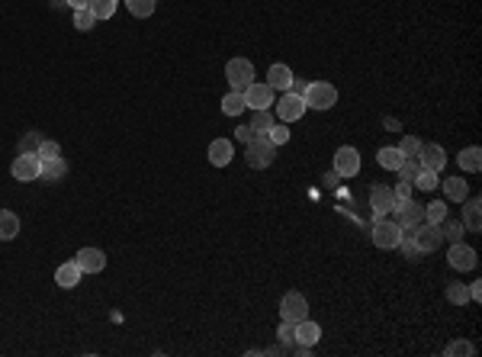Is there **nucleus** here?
I'll return each instance as SVG.
<instances>
[{
    "mask_svg": "<svg viewBox=\"0 0 482 357\" xmlns=\"http://www.w3.org/2000/svg\"><path fill=\"white\" fill-rule=\"evenodd\" d=\"M39 158H42V161H52V158H58V155H61V145L58 142H48V138H42V145H39Z\"/></svg>",
    "mask_w": 482,
    "mask_h": 357,
    "instance_id": "nucleus-38",
    "label": "nucleus"
},
{
    "mask_svg": "<svg viewBox=\"0 0 482 357\" xmlns=\"http://www.w3.org/2000/svg\"><path fill=\"white\" fill-rule=\"evenodd\" d=\"M457 161H460V167H463V171L476 174V171L482 167V152H479V145H469V148H463Z\"/></svg>",
    "mask_w": 482,
    "mask_h": 357,
    "instance_id": "nucleus-25",
    "label": "nucleus"
},
{
    "mask_svg": "<svg viewBox=\"0 0 482 357\" xmlns=\"http://www.w3.org/2000/svg\"><path fill=\"white\" fill-rule=\"evenodd\" d=\"M392 213H396V219L392 222H396L399 228H415V226H422L424 222V206H418L415 200H399Z\"/></svg>",
    "mask_w": 482,
    "mask_h": 357,
    "instance_id": "nucleus-8",
    "label": "nucleus"
},
{
    "mask_svg": "<svg viewBox=\"0 0 482 357\" xmlns=\"http://www.w3.org/2000/svg\"><path fill=\"white\" fill-rule=\"evenodd\" d=\"M74 261H77V267H81L84 274H100V271L106 267V254L100 248H81Z\"/></svg>",
    "mask_w": 482,
    "mask_h": 357,
    "instance_id": "nucleus-15",
    "label": "nucleus"
},
{
    "mask_svg": "<svg viewBox=\"0 0 482 357\" xmlns=\"http://www.w3.org/2000/svg\"><path fill=\"white\" fill-rule=\"evenodd\" d=\"M39 145H42V136L39 132H30V136L20 142V152H30V155H36L39 152Z\"/></svg>",
    "mask_w": 482,
    "mask_h": 357,
    "instance_id": "nucleus-40",
    "label": "nucleus"
},
{
    "mask_svg": "<svg viewBox=\"0 0 482 357\" xmlns=\"http://www.w3.org/2000/svg\"><path fill=\"white\" fill-rule=\"evenodd\" d=\"M463 226L467 232H482V200L479 197H467L463 200Z\"/></svg>",
    "mask_w": 482,
    "mask_h": 357,
    "instance_id": "nucleus-19",
    "label": "nucleus"
},
{
    "mask_svg": "<svg viewBox=\"0 0 482 357\" xmlns=\"http://www.w3.org/2000/svg\"><path fill=\"white\" fill-rule=\"evenodd\" d=\"M447 357H457V354H463V357H473L476 354V348L469 342H450L447 344V351H444Z\"/></svg>",
    "mask_w": 482,
    "mask_h": 357,
    "instance_id": "nucleus-39",
    "label": "nucleus"
},
{
    "mask_svg": "<svg viewBox=\"0 0 482 357\" xmlns=\"http://www.w3.org/2000/svg\"><path fill=\"white\" fill-rule=\"evenodd\" d=\"M65 4H68L71 10H84V7H87V4H91V0H65Z\"/></svg>",
    "mask_w": 482,
    "mask_h": 357,
    "instance_id": "nucleus-45",
    "label": "nucleus"
},
{
    "mask_svg": "<svg viewBox=\"0 0 482 357\" xmlns=\"http://www.w3.org/2000/svg\"><path fill=\"white\" fill-rule=\"evenodd\" d=\"M273 158H277V145H273L267 136H254L251 142H245V161H248L254 171L271 167Z\"/></svg>",
    "mask_w": 482,
    "mask_h": 357,
    "instance_id": "nucleus-1",
    "label": "nucleus"
},
{
    "mask_svg": "<svg viewBox=\"0 0 482 357\" xmlns=\"http://www.w3.org/2000/svg\"><path fill=\"white\" fill-rule=\"evenodd\" d=\"M232 155H235L232 138H212V145H209V164L226 167L228 161H232Z\"/></svg>",
    "mask_w": 482,
    "mask_h": 357,
    "instance_id": "nucleus-20",
    "label": "nucleus"
},
{
    "mask_svg": "<svg viewBox=\"0 0 482 357\" xmlns=\"http://www.w3.org/2000/svg\"><path fill=\"white\" fill-rule=\"evenodd\" d=\"M399 238H402V228L396 226L389 216H377V219H373V245H377V248L392 251L399 245Z\"/></svg>",
    "mask_w": 482,
    "mask_h": 357,
    "instance_id": "nucleus-3",
    "label": "nucleus"
},
{
    "mask_svg": "<svg viewBox=\"0 0 482 357\" xmlns=\"http://www.w3.org/2000/svg\"><path fill=\"white\" fill-rule=\"evenodd\" d=\"M370 206H373V216H389L392 209H396V193H392V187L377 183V187L370 190Z\"/></svg>",
    "mask_w": 482,
    "mask_h": 357,
    "instance_id": "nucleus-12",
    "label": "nucleus"
},
{
    "mask_svg": "<svg viewBox=\"0 0 482 357\" xmlns=\"http://www.w3.org/2000/svg\"><path fill=\"white\" fill-rule=\"evenodd\" d=\"M444 219H447V203H444V200H434V203L424 206V222H431V226H441Z\"/></svg>",
    "mask_w": 482,
    "mask_h": 357,
    "instance_id": "nucleus-26",
    "label": "nucleus"
},
{
    "mask_svg": "<svg viewBox=\"0 0 482 357\" xmlns=\"http://www.w3.org/2000/svg\"><path fill=\"white\" fill-rule=\"evenodd\" d=\"M10 174H13V181H39V174H42V158L39 155H30V152H20V158L10 164Z\"/></svg>",
    "mask_w": 482,
    "mask_h": 357,
    "instance_id": "nucleus-7",
    "label": "nucleus"
},
{
    "mask_svg": "<svg viewBox=\"0 0 482 357\" xmlns=\"http://www.w3.org/2000/svg\"><path fill=\"white\" fill-rule=\"evenodd\" d=\"M422 138H415V136H405L402 138V145H399V152L405 155V158H418V152H422Z\"/></svg>",
    "mask_w": 482,
    "mask_h": 357,
    "instance_id": "nucleus-37",
    "label": "nucleus"
},
{
    "mask_svg": "<svg viewBox=\"0 0 482 357\" xmlns=\"http://www.w3.org/2000/svg\"><path fill=\"white\" fill-rule=\"evenodd\" d=\"M396 203H399V200H412V181H399V187H396Z\"/></svg>",
    "mask_w": 482,
    "mask_h": 357,
    "instance_id": "nucleus-42",
    "label": "nucleus"
},
{
    "mask_svg": "<svg viewBox=\"0 0 482 357\" xmlns=\"http://www.w3.org/2000/svg\"><path fill=\"white\" fill-rule=\"evenodd\" d=\"M302 100H306V107L312 110H332L338 103V91H334V84L328 81H312L306 91H302Z\"/></svg>",
    "mask_w": 482,
    "mask_h": 357,
    "instance_id": "nucleus-2",
    "label": "nucleus"
},
{
    "mask_svg": "<svg viewBox=\"0 0 482 357\" xmlns=\"http://www.w3.org/2000/svg\"><path fill=\"white\" fill-rule=\"evenodd\" d=\"M81 277H84V271L77 267V261H65V264L55 271V283H58L61 290H74L77 283H81Z\"/></svg>",
    "mask_w": 482,
    "mask_h": 357,
    "instance_id": "nucleus-18",
    "label": "nucleus"
},
{
    "mask_svg": "<svg viewBox=\"0 0 482 357\" xmlns=\"http://www.w3.org/2000/svg\"><path fill=\"white\" fill-rule=\"evenodd\" d=\"M87 10L97 16V23H100V20H110V16L116 13V0H91Z\"/></svg>",
    "mask_w": 482,
    "mask_h": 357,
    "instance_id": "nucleus-29",
    "label": "nucleus"
},
{
    "mask_svg": "<svg viewBox=\"0 0 482 357\" xmlns=\"http://www.w3.org/2000/svg\"><path fill=\"white\" fill-rule=\"evenodd\" d=\"M280 319L289 322V325H296V322L309 319V299L302 297V293H287V297L280 299Z\"/></svg>",
    "mask_w": 482,
    "mask_h": 357,
    "instance_id": "nucleus-5",
    "label": "nucleus"
},
{
    "mask_svg": "<svg viewBox=\"0 0 482 357\" xmlns=\"http://www.w3.org/2000/svg\"><path fill=\"white\" fill-rule=\"evenodd\" d=\"M226 81L232 91H245V87H251L254 84V65H251L248 58H232L226 65Z\"/></svg>",
    "mask_w": 482,
    "mask_h": 357,
    "instance_id": "nucleus-4",
    "label": "nucleus"
},
{
    "mask_svg": "<svg viewBox=\"0 0 482 357\" xmlns=\"http://www.w3.org/2000/svg\"><path fill=\"white\" fill-rule=\"evenodd\" d=\"M126 4H129V13L138 16V20H148L155 13V7H158V0H126Z\"/></svg>",
    "mask_w": 482,
    "mask_h": 357,
    "instance_id": "nucleus-30",
    "label": "nucleus"
},
{
    "mask_svg": "<svg viewBox=\"0 0 482 357\" xmlns=\"http://www.w3.org/2000/svg\"><path fill=\"white\" fill-rule=\"evenodd\" d=\"M16 235H20V216L10 213V209H0V242H10Z\"/></svg>",
    "mask_w": 482,
    "mask_h": 357,
    "instance_id": "nucleus-24",
    "label": "nucleus"
},
{
    "mask_svg": "<svg viewBox=\"0 0 482 357\" xmlns=\"http://www.w3.org/2000/svg\"><path fill=\"white\" fill-rule=\"evenodd\" d=\"M441 183H444V197L450 200V203H463V200L469 197V187L463 177H447V181H441Z\"/></svg>",
    "mask_w": 482,
    "mask_h": 357,
    "instance_id": "nucleus-21",
    "label": "nucleus"
},
{
    "mask_svg": "<svg viewBox=\"0 0 482 357\" xmlns=\"http://www.w3.org/2000/svg\"><path fill=\"white\" fill-rule=\"evenodd\" d=\"M318 338H322V328H318V322L312 319H302L293 325V344H302V348H315Z\"/></svg>",
    "mask_w": 482,
    "mask_h": 357,
    "instance_id": "nucleus-13",
    "label": "nucleus"
},
{
    "mask_svg": "<svg viewBox=\"0 0 482 357\" xmlns=\"http://www.w3.org/2000/svg\"><path fill=\"white\" fill-rule=\"evenodd\" d=\"M273 126L271 110H254V119H251V132L254 136H267V129Z\"/></svg>",
    "mask_w": 482,
    "mask_h": 357,
    "instance_id": "nucleus-28",
    "label": "nucleus"
},
{
    "mask_svg": "<svg viewBox=\"0 0 482 357\" xmlns=\"http://www.w3.org/2000/svg\"><path fill=\"white\" fill-rule=\"evenodd\" d=\"M273 93L277 91H271V84H251V87H245L241 91V97H245V107L248 110H271L273 107Z\"/></svg>",
    "mask_w": 482,
    "mask_h": 357,
    "instance_id": "nucleus-10",
    "label": "nucleus"
},
{
    "mask_svg": "<svg viewBox=\"0 0 482 357\" xmlns=\"http://www.w3.org/2000/svg\"><path fill=\"white\" fill-rule=\"evenodd\" d=\"M273 107H277V119L289 126V122L302 119V113H306V100H302V93L287 91L280 100H273Z\"/></svg>",
    "mask_w": 482,
    "mask_h": 357,
    "instance_id": "nucleus-6",
    "label": "nucleus"
},
{
    "mask_svg": "<svg viewBox=\"0 0 482 357\" xmlns=\"http://www.w3.org/2000/svg\"><path fill=\"white\" fill-rule=\"evenodd\" d=\"M277 338H280V344H283V348H289V344H293V325H289V322H280Z\"/></svg>",
    "mask_w": 482,
    "mask_h": 357,
    "instance_id": "nucleus-41",
    "label": "nucleus"
},
{
    "mask_svg": "<svg viewBox=\"0 0 482 357\" xmlns=\"http://www.w3.org/2000/svg\"><path fill=\"white\" fill-rule=\"evenodd\" d=\"M241 110H245V97H241V91H228L226 97H222V113H226V116H238Z\"/></svg>",
    "mask_w": 482,
    "mask_h": 357,
    "instance_id": "nucleus-27",
    "label": "nucleus"
},
{
    "mask_svg": "<svg viewBox=\"0 0 482 357\" xmlns=\"http://www.w3.org/2000/svg\"><path fill=\"white\" fill-rule=\"evenodd\" d=\"M74 26H77L81 32H87V30H93V26H97V16H93L87 7H84V10H74Z\"/></svg>",
    "mask_w": 482,
    "mask_h": 357,
    "instance_id": "nucleus-36",
    "label": "nucleus"
},
{
    "mask_svg": "<svg viewBox=\"0 0 482 357\" xmlns=\"http://www.w3.org/2000/svg\"><path fill=\"white\" fill-rule=\"evenodd\" d=\"M441 226H444V232H441V235H447L450 242H463V232H467V226H463V222H457V219H450V216H447Z\"/></svg>",
    "mask_w": 482,
    "mask_h": 357,
    "instance_id": "nucleus-32",
    "label": "nucleus"
},
{
    "mask_svg": "<svg viewBox=\"0 0 482 357\" xmlns=\"http://www.w3.org/2000/svg\"><path fill=\"white\" fill-rule=\"evenodd\" d=\"M418 161H422L424 171H444L447 167V152L441 148V145H422V152H418Z\"/></svg>",
    "mask_w": 482,
    "mask_h": 357,
    "instance_id": "nucleus-16",
    "label": "nucleus"
},
{
    "mask_svg": "<svg viewBox=\"0 0 482 357\" xmlns=\"http://www.w3.org/2000/svg\"><path fill=\"white\" fill-rule=\"evenodd\" d=\"M447 261H450V267H457V271H473V267L479 264V261H476V251L469 248V245H463V242H453L450 245Z\"/></svg>",
    "mask_w": 482,
    "mask_h": 357,
    "instance_id": "nucleus-14",
    "label": "nucleus"
},
{
    "mask_svg": "<svg viewBox=\"0 0 482 357\" xmlns=\"http://www.w3.org/2000/svg\"><path fill=\"white\" fill-rule=\"evenodd\" d=\"M377 161H379V167H386V171H399V164L405 161V155L399 152V145H386V148H379L377 152Z\"/></svg>",
    "mask_w": 482,
    "mask_h": 357,
    "instance_id": "nucleus-23",
    "label": "nucleus"
},
{
    "mask_svg": "<svg viewBox=\"0 0 482 357\" xmlns=\"http://www.w3.org/2000/svg\"><path fill=\"white\" fill-rule=\"evenodd\" d=\"M235 136H238L241 142H251V138H254V132H251V126H238V132H235Z\"/></svg>",
    "mask_w": 482,
    "mask_h": 357,
    "instance_id": "nucleus-44",
    "label": "nucleus"
},
{
    "mask_svg": "<svg viewBox=\"0 0 482 357\" xmlns=\"http://www.w3.org/2000/svg\"><path fill=\"white\" fill-rule=\"evenodd\" d=\"M418 171H422V161H418V158H405L396 174H399V181H415V174H418Z\"/></svg>",
    "mask_w": 482,
    "mask_h": 357,
    "instance_id": "nucleus-35",
    "label": "nucleus"
},
{
    "mask_svg": "<svg viewBox=\"0 0 482 357\" xmlns=\"http://www.w3.org/2000/svg\"><path fill=\"white\" fill-rule=\"evenodd\" d=\"M415 187H418V190H437V183H441V181H437V171H424V167H422V171H418V174H415Z\"/></svg>",
    "mask_w": 482,
    "mask_h": 357,
    "instance_id": "nucleus-31",
    "label": "nucleus"
},
{
    "mask_svg": "<svg viewBox=\"0 0 482 357\" xmlns=\"http://www.w3.org/2000/svg\"><path fill=\"white\" fill-rule=\"evenodd\" d=\"M267 138H271V142L273 145H277V148H280V145H287L289 142V129H287V122H273V126H271V129H267Z\"/></svg>",
    "mask_w": 482,
    "mask_h": 357,
    "instance_id": "nucleus-34",
    "label": "nucleus"
},
{
    "mask_svg": "<svg viewBox=\"0 0 482 357\" xmlns=\"http://www.w3.org/2000/svg\"><path fill=\"white\" fill-rule=\"evenodd\" d=\"M444 242L441 235V226H431V222H422V226H415V245L422 248V254H431L437 251V245Z\"/></svg>",
    "mask_w": 482,
    "mask_h": 357,
    "instance_id": "nucleus-11",
    "label": "nucleus"
},
{
    "mask_svg": "<svg viewBox=\"0 0 482 357\" xmlns=\"http://www.w3.org/2000/svg\"><path fill=\"white\" fill-rule=\"evenodd\" d=\"M447 299H450L453 306H467L469 303V287H463V283H450V287H447Z\"/></svg>",
    "mask_w": 482,
    "mask_h": 357,
    "instance_id": "nucleus-33",
    "label": "nucleus"
},
{
    "mask_svg": "<svg viewBox=\"0 0 482 357\" xmlns=\"http://www.w3.org/2000/svg\"><path fill=\"white\" fill-rule=\"evenodd\" d=\"M334 174H341V177L360 174V152L351 148V145H341L338 152H334Z\"/></svg>",
    "mask_w": 482,
    "mask_h": 357,
    "instance_id": "nucleus-9",
    "label": "nucleus"
},
{
    "mask_svg": "<svg viewBox=\"0 0 482 357\" xmlns=\"http://www.w3.org/2000/svg\"><path fill=\"white\" fill-rule=\"evenodd\" d=\"M479 299H482V283L476 280L473 287H469V303H479Z\"/></svg>",
    "mask_w": 482,
    "mask_h": 357,
    "instance_id": "nucleus-43",
    "label": "nucleus"
},
{
    "mask_svg": "<svg viewBox=\"0 0 482 357\" xmlns=\"http://www.w3.org/2000/svg\"><path fill=\"white\" fill-rule=\"evenodd\" d=\"M65 174H68V161L58 155V158H52V161H42V174H39V181L52 183V181H61Z\"/></svg>",
    "mask_w": 482,
    "mask_h": 357,
    "instance_id": "nucleus-22",
    "label": "nucleus"
},
{
    "mask_svg": "<svg viewBox=\"0 0 482 357\" xmlns=\"http://www.w3.org/2000/svg\"><path fill=\"white\" fill-rule=\"evenodd\" d=\"M267 84H271V91H280V93L293 91V71H289V65H271Z\"/></svg>",
    "mask_w": 482,
    "mask_h": 357,
    "instance_id": "nucleus-17",
    "label": "nucleus"
}]
</instances>
